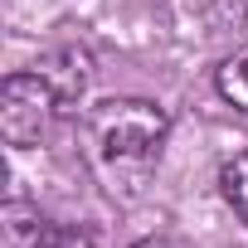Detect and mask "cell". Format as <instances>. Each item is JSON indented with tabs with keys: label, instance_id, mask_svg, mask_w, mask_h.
I'll return each instance as SVG.
<instances>
[{
	"label": "cell",
	"instance_id": "obj_4",
	"mask_svg": "<svg viewBox=\"0 0 248 248\" xmlns=\"http://www.w3.org/2000/svg\"><path fill=\"white\" fill-rule=\"evenodd\" d=\"M0 229H5V248H54L59 233L49 229V219L25 204V200H10L5 214H0Z\"/></svg>",
	"mask_w": 248,
	"mask_h": 248
},
{
	"label": "cell",
	"instance_id": "obj_7",
	"mask_svg": "<svg viewBox=\"0 0 248 248\" xmlns=\"http://www.w3.org/2000/svg\"><path fill=\"white\" fill-rule=\"evenodd\" d=\"M54 248H97V243H93V233L73 229V233H59V243H54Z\"/></svg>",
	"mask_w": 248,
	"mask_h": 248
},
{
	"label": "cell",
	"instance_id": "obj_6",
	"mask_svg": "<svg viewBox=\"0 0 248 248\" xmlns=\"http://www.w3.org/2000/svg\"><path fill=\"white\" fill-rule=\"evenodd\" d=\"M219 93H224L238 112H248V49H238L233 59L219 63Z\"/></svg>",
	"mask_w": 248,
	"mask_h": 248
},
{
	"label": "cell",
	"instance_id": "obj_5",
	"mask_svg": "<svg viewBox=\"0 0 248 248\" xmlns=\"http://www.w3.org/2000/svg\"><path fill=\"white\" fill-rule=\"evenodd\" d=\"M219 190H224V200H229V209L248 224V151H238L224 170H219Z\"/></svg>",
	"mask_w": 248,
	"mask_h": 248
},
{
	"label": "cell",
	"instance_id": "obj_2",
	"mask_svg": "<svg viewBox=\"0 0 248 248\" xmlns=\"http://www.w3.org/2000/svg\"><path fill=\"white\" fill-rule=\"evenodd\" d=\"M63 112V102L54 97V88L30 68V73H10L0 88V137L10 146H39V137L49 132V122Z\"/></svg>",
	"mask_w": 248,
	"mask_h": 248
},
{
	"label": "cell",
	"instance_id": "obj_1",
	"mask_svg": "<svg viewBox=\"0 0 248 248\" xmlns=\"http://www.w3.org/2000/svg\"><path fill=\"white\" fill-rule=\"evenodd\" d=\"M166 132V112L146 97H107L88 112V156L112 195H137V185L161 161Z\"/></svg>",
	"mask_w": 248,
	"mask_h": 248
},
{
	"label": "cell",
	"instance_id": "obj_8",
	"mask_svg": "<svg viewBox=\"0 0 248 248\" xmlns=\"http://www.w3.org/2000/svg\"><path fill=\"white\" fill-rule=\"evenodd\" d=\"M132 248H170L166 238H141V243H132Z\"/></svg>",
	"mask_w": 248,
	"mask_h": 248
},
{
	"label": "cell",
	"instance_id": "obj_3",
	"mask_svg": "<svg viewBox=\"0 0 248 248\" xmlns=\"http://www.w3.org/2000/svg\"><path fill=\"white\" fill-rule=\"evenodd\" d=\"M34 73L54 88V97L63 102V107H73L83 93H88V78H93V59H88V49H54V54H44L39 63H34Z\"/></svg>",
	"mask_w": 248,
	"mask_h": 248
}]
</instances>
